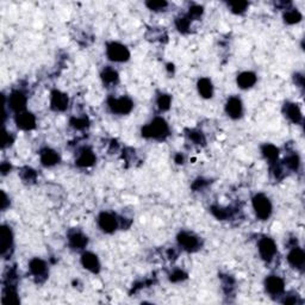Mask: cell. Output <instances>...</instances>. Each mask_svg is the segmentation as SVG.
<instances>
[{
	"instance_id": "cell-8",
	"label": "cell",
	"mask_w": 305,
	"mask_h": 305,
	"mask_svg": "<svg viewBox=\"0 0 305 305\" xmlns=\"http://www.w3.org/2000/svg\"><path fill=\"white\" fill-rule=\"evenodd\" d=\"M0 245H1V256L7 259L13 251V232L9 226L4 224L0 230Z\"/></svg>"
},
{
	"instance_id": "cell-11",
	"label": "cell",
	"mask_w": 305,
	"mask_h": 305,
	"mask_svg": "<svg viewBox=\"0 0 305 305\" xmlns=\"http://www.w3.org/2000/svg\"><path fill=\"white\" fill-rule=\"evenodd\" d=\"M69 106V98L65 92L54 90L50 93V108L56 112H65Z\"/></svg>"
},
{
	"instance_id": "cell-21",
	"label": "cell",
	"mask_w": 305,
	"mask_h": 305,
	"mask_svg": "<svg viewBox=\"0 0 305 305\" xmlns=\"http://www.w3.org/2000/svg\"><path fill=\"white\" fill-rule=\"evenodd\" d=\"M258 81V76L254 72L250 71H245L242 73H240L236 77V84L237 86L242 90H248V88H251Z\"/></svg>"
},
{
	"instance_id": "cell-25",
	"label": "cell",
	"mask_w": 305,
	"mask_h": 305,
	"mask_svg": "<svg viewBox=\"0 0 305 305\" xmlns=\"http://www.w3.org/2000/svg\"><path fill=\"white\" fill-rule=\"evenodd\" d=\"M283 19L284 22L288 24V25H294V24H298L299 22H302L303 15H302L297 9H287L284 11Z\"/></svg>"
},
{
	"instance_id": "cell-32",
	"label": "cell",
	"mask_w": 305,
	"mask_h": 305,
	"mask_svg": "<svg viewBox=\"0 0 305 305\" xmlns=\"http://www.w3.org/2000/svg\"><path fill=\"white\" fill-rule=\"evenodd\" d=\"M203 13H204V7L200 6V5H197V4H193L192 6H190L189 9V12H187V18H189L190 20H197L199 19L200 17L203 16Z\"/></svg>"
},
{
	"instance_id": "cell-36",
	"label": "cell",
	"mask_w": 305,
	"mask_h": 305,
	"mask_svg": "<svg viewBox=\"0 0 305 305\" xmlns=\"http://www.w3.org/2000/svg\"><path fill=\"white\" fill-rule=\"evenodd\" d=\"M170 280L172 283H180L187 279V273L184 272L183 269H174L170 273Z\"/></svg>"
},
{
	"instance_id": "cell-41",
	"label": "cell",
	"mask_w": 305,
	"mask_h": 305,
	"mask_svg": "<svg viewBox=\"0 0 305 305\" xmlns=\"http://www.w3.org/2000/svg\"><path fill=\"white\" fill-rule=\"evenodd\" d=\"M11 168H12V166L9 164V162H2L1 164V166H0V171H1V173L2 174H7V173L10 172V171H11Z\"/></svg>"
},
{
	"instance_id": "cell-1",
	"label": "cell",
	"mask_w": 305,
	"mask_h": 305,
	"mask_svg": "<svg viewBox=\"0 0 305 305\" xmlns=\"http://www.w3.org/2000/svg\"><path fill=\"white\" fill-rule=\"evenodd\" d=\"M170 125L162 117H155L151 123L144 125L141 130L142 137L156 141H165L170 136Z\"/></svg>"
},
{
	"instance_id": "cell-14",
	"label": "cell",
	"mask_w": 305,
	"mask_h": 305,
	"mask_svg": "<svg viewBox=\"0 0 305 305\" xmlns=\"http://www.w3.org/2000/svg\"><path fill=\"white\" fill-rule=\"evenodd\" d=\"M29 271L36 278L38 282H43L47 279L48 266L47 262L39 258H34L29 261Z\"/></svg>"
},
{
	"instance_id": "cell-42",
	"label": "cell",
	"mask_w": 305,
	"mask_h": 305,
	"mask_svg": "<svg viewBox=\"0 0 305 305\" xmlns=\"http://www.w3.org/2000/svg\"><path fill=\"white\" fill-rule=\"evenodd\" d=\"M12 142H13V136L12 135L9 136V133H5V135H4V144H2V147H4V148H5V147H6V146H11Z\"/></svg>"
},
{
	"instance_id": "cell-20",
	"label": "cell",
	"mask_w": 305,
	"mask_h": 305,
	"mask_svg": "<svg viewBox=\"0 0 305 305\" xmlns=\"http://www.w3.org/2000/svg\"><path fill=\"white\" fill-rule=\"evenodd\" d=\"M39 160H41V164L44 167H53V166L57 165L60 162L61 157L60 154L55 149L45 147V148L39 152Z\"/></svg>"
},
{
	"instance_id": "cell-43",
	"label": "cell",
	"mask_w": 305,
	"mask_h": 305,
	"mask_svg": "<svg viewBox=\"0 0 305 305\" xmlns=\"http://www.w3.org/2000/svg\"><path fill=\"white\" fill-rule=\"evenodd\" d=\"M174 161L178 165H183L184 161H185V157H184V155H181V154H176L174 157Z\"/></svg>"
},
{
	"instance_id": "cell-16",
	"label": "cell",
	"mask_w": 305,
	"mask_h": 305,
	"mask_svg": "<svg viewBox=\"0 0 305 305\" xmlns=\"http://www.w3.org/2000/svg\"><path fill=\"white\" fill-rule=\"evenodd\" d=\"M15 122L19 129L25 131L34 130L36 128V117H35L34 114L26 111V110L23 112H19V114H16Z\"/></svg>"
},
{
	"instance_id": "cell-5",
	"label": "cell",
	"mask_w": 305,
	"mask_h": 305,
	"mask_svg": "<svg viewBox=\"0 0 305 305\" xmlns=\"http://www.w3.org/2000/svg\"><path fill=\"white\" fill-rule=\"evenodd\" d=\"M97 222L99 228L105 234H112L120 226V219L114 213L109 212V211H103L99 213Z\"/></svg>"
},
{
	"instance_id": "cell-24",
	"label": "cell",
	"mask_w": 305,
	"mask_h": 305,
	"mask_svg": "<svg viewBox=\"0 0 305 305\" xmlns=\"http://www.w3.org/2000/svg\"><path fill=\"white\" fill-rule=\"evenodd\" d=\"M261 152L264 155V157L266 160H268L269 164L278 161V157H279V149L271 143H265L261 147Z\"/></svg>"
},
{
	"instance_id": "cell-33",
	"label": "cell",
	"mask_w": 305,
	"mask_h": 305,
	"mask_svg": "<svg viewBox=\"0 0 305 305\" xmlns=\"http://www.w3.org/2000/svg\"><path fill=\"white\" fill-rule=\"evenodd\" d=\"M187 136H189L190 140L193 142L194 144H198V146H204V144L207 143L204 133L199 130H190Z\"/></svg>"
},
{
	"instance_id": "cell-27",
	"label": "cell",
	"mask_w": 305,
	"mask_h": 305,
	"mask_svg": "<svg viewBox=\"0 0 305 305\" xmlns=\"http://www.w3.org/2000/svg\"><path fill=\"white\" fill-rule=\"evenodd\" d=\"M283 165L285 166L287 170L292 171V172H298L299 168H301V157L297 152H292V154H288L287 156L284 159Z\"/></svg>"
},
{
	"instance_id": "cell-2",
	"label": "cell",
	"mask_w": 305,
	"mask_h": 305,
	"mask_svg": "<svg viewBox=\"0 0 305 305\" xmlns=\"http://www.w3.org/2000/svg\"><path fill=\"white\" fill-rule=\"evenodd\" d=\"M251 205L255 216L260 221H267L272 216L273 205L269 198L264 193H256L251 198Z\"/></svg>"
},
{
	"instance_id": "cell-37",
	"label": "cell",
	"mask_w": 305,
	"mask_h": 305,
	"mask_svg": "<svg viewBox=\"0 0 305 305\" xmlns=\"http://www.w3.org/2000/svg\"><path fill=\"white\" fill-rule=\"evenodd\" d=\"M282 303L283 304H298V303H302V301L296 294V296H285L282 301Z\"/></svg>"
},
{
	"instance_id": "cell-9",
	"label": "cell",
	"mask_w": 305,
	"mask_h": 305,
	"mask_svg": "<svg viewBox=\"0 0 305 305\" xmlns=\"http://www.w3.org/2000/svg\"><path fill=\"white\" fill-rule=\"evenodd\" d=\"M265 290L272 297L282 296L285 292V282L279 275H268L265 279Z\"/></svg>"
},
{
	"instance_id": "cell-31",
	"label": "cell",
	"mask_w": 305,
	"mask_h": 305,
	"mask_svg": "<svg viewBox=\"0 0 305 305\" xmlns=\"http://www.w3.org/2000/svg\"><path fill=\"white\" fill-rule=\"evenodd\" d=\"M146 6L154 12H161L167 9L168 2L165 0H149L146 2Z\"/></svg>"
},
{
	"instance_id": "cell-38",
	"label": "cell",
	"mask_w": 305,
	"mask_h": 305,
	"mask_svg": "<svg viewBox=\"0 0 305 305\" xmlns=\"http://www.w3.org/2000/svg\"><path fill=\"white\" fill-rule=\"evenodd\" d=\"M294 82H296V85L298 87H303L304 86V76L303 74L301 73H296L294 74Z\"/></svg>"
},
{
	"instance_id": "cell-10",
	"label": "cell",
	"mask_w": 305,
	"mask_h": 305,
	"mask_svg": "<svg viewBox=\"0 0 305 305\" xmlns=\"http://www.w3.org/2000/svg\"><path fill=\"white\" fill-rule=\"evenodd\" d=\"M26 103H28V97H26L25 93L20 90H15L9 95L7 105L15 114H19V112L25 111Z\"/></svg>"
},
{
	"instance_id": "cell-26",
	"label": "cell",
	"mask_w": 305,
	"mask_h": 305,
	"mask_svg": "<svg viewBox=\"0 0 305 305\" xmlns=\"http://www.w3.org/2000/svg\"><path fill=\"white\" fill-rule=\"evenodd\" d=\"M210 211L216 218L219 219V221H226V219H229L230 217H232V215H234V210H232L231 208L217 207V205L211 207Z\"/></svg>"
},
{
	"instance_id": "cell-3",
	"label": "cell",
	"mask_w": 305,
	"mask_h": 305,
	"mask_svg": "<svg viewBox=\"0 0 305 305\" xmlns=\"http://www.w3.org/2000/svg\"><path fill=\"white\" fill-rule=\"evenodd\" d=\"M108 106L110 111L114 114H119V116H125V114H129L133 109V99L127 97H119L116 98L114 95L108 98Z\"/></svg>"
},
{
	"instance_id": "cell-23",
	"label": "cell",
	"mask_w": 305,
	"mask_h": 305,
	"mask_svg": "<svg viewBox=\"0 0 305 305\" xmlns=\"http://www.w3.org/2000/svg\"><path fill=\"white\" fill-rule=\"evenodd\" d=\"M100 77L103 84L106 85V86H114V85L118 84L119 81L118 72L114 68H112V67H105V68L101 71Z\"/></svg>"
},
{
	"instance_id": "cell-40",
	"label": "cell",
	"mask_w": 305,
	"mask_h": 305,
	"mask_svg": "<svg viewBox=\"0 0 305 305\" xmlns=\"http://www.w3.org/2000/svg\"><path fill=\"white\" fill-rule=\"evenodd\" d=\"M207 184H208L207 181L203 180V179H198V180H196V181H194V183H193V185H192V189L196 190V191H198V190L203 189V187L207 185Z\"/></svg>"
},
{
	"instance_id": "cell-18",
	"label": "cell",
	"mask_w": 305,
	"mask_h": 305,
	"mask_svg": "<svg viewBox=\"0 0 305 305\" xmlns=\"http://www.w3.org/2000/svg\"><path fill=\"white\" fill-rule=\"evenodd\" d=\"M80 261H81L82 267L88 272L97 274L100 271V261H99L98 256L92 251H84Z\"/></svg>"
},
{
	"instance_id": "cell-22",
	"label": "cell",
	"mask_w": 305,
	"mask_h": 305,
	"mask_svg": "<svg viewBox=\"0 0 305 305\" xmlns=\"http://www.w3.org/2000/svg\"><path fill=\"white\" fill-rule=\"evenodd\" d=\"M198 93L202 98L211 99L213 97V85L209 77H200L197 82Z\"/></svg>"
},
{
	"instance_id": "cell-35",
	"label": "cell",
	"mask_w": 305,
	"mask_h": 305,
	"mask_svg": "<svg viewBox=\"0 0 305 305\" xmlns=\"http://www.w3.org/2000/svg\"><path fill=\"white\" fill-rule=\"evenodd\" d=\"M20 176L24 181H28V183H33V181L36 180L37 178V173L35 172L33 168L30 167H24L20 172Z\"/></svg>"
},
{
	"instance_id": "cell-4",
	"label": "cell",
	"mask_w": 305,
	"mask_h": 305,
	"mask_svg": "<svg viewBox=\"0 0 305 305\" xmlns=\"http://www.w3.org/2000/svg\"><path fill=\"white\" fill-rule=\"evenodd\" d=\"M106 56L114 62H127L130 58V50L127 45L112 41L106 44Z\"/></svg>"
},
{
	"instance_id": "cell-19",
	"label": "cell",
	"mask_w": 305,
	"mask_h": 305,
	"mask_svg": "<svg viewBox=\"0 0 305 305\" xmlns=\"http://www.w3.org/2000/svg\"><path fill=\"white\" fill-rule=\"evenodd\" d=\"M283 112L286 118L292 122L293 124H301L303 122V114H302L301 108L297 104L287 101V103L284 104Z\"/></svg>"
},
{
	"instance_id": "cell-15",
	"label": "cell",
	"mask_w": 305,
	"mask_h": 305,
	"mask_svg": "<svg viewBox=\"0 0 305 305\" xmlns=\"http://www.w3.org/2000/svg\"><path fill=\"white\" fill-rule=\"evenodd\" d=\"M226 114L231 119H240L243 116V103L241 98L232 95L226 103Z\"/></svg>"
},
{
	"instance_id": "cell-28",
	"label": "cell",
	"mask_w": 305,
	"mask_h": 305,
	"mask_svg": "<svg viewBox=\"0 0 305 305\" xmlns=\"http://www.w3.org/2000/svg\"><path fill=\"white\" fill-rule=\"evenodd\" d=\"M156 105L160 111H168L172 105V97L168 93H161L156 98Z\"/></svg>"
},
{
	"instance_id": "cell-13",
	"label": "cell",
	"mask_w": 305,
	"mask_h": 305,
	"mask_svg": "<svg viewBox=\"0 0 305 305\" xmlns=\"http://www.w3.org/2000/svg\"><path fill=\"white\" fill-rule=\"evenodd\" d=\"M287 262L290 264L291 267L298 271H303L305 266V253L298 246H293L291 247L290 251L287 254Z\"/></svg>"
},
{
	"instance_id": "cell-39",
	"label": "cell",
	"mask_w": 305,
	"mask_h": 305,
	"mask_svg": "<svg viewBox=\"0 0 305 305\" xmlns=\"http://www.w3.org/2000/svg\"><path fill=\"white\" fill-rule=\"evenodd\" d=\"M9 205H10L9 198H7L6 193H5V192L2 191L1 192V210L5 211L7 209V207H9Z\"/></svg>"
},
{
	"instance_id": "cell-6",
	"label": "cell",
	"mask_w": 305,
	"mask_h": 305,
	"mask_svg": "<svg viewBox=\"0 0 305 305\" xmlns=\"http://www.w3.org/2000/svg\"><path fill=\"white\" fill-rule=\"evenodd\" d=\"M176 242H178V246L181 249L189 251V253L197 251L200 248V246H202L199 237L194 235L193 232L190 231L179 232L178 236H176Z\"/></svg>"
},
{
	"instance_id": "cell-17",
	"label": "cell",
	"mask_w": 305,
	"mask_h": 305,
	"mask_svg": "<svg viewBox=\"0 0 305 305\" xmlns=\"http://www.w3.org/2000/svg\"><path fill=\"white\" fill-rule=\"evenodd\" d=\"M95 161H97V156H95V152L88 147H84L82 149H80L79 154H77L76 165L80 168H87L92 167Z\"/></svg>"
},
{
	"instance_id": "cell-30",
	"label": "cell",
	"mask_w": 305,
	"mask_h": 305,
	"mask_svg": "<svg viewBox=\"0 0 305 305\" xmlns=\"http://www.w3.org/2000/svg\"><path fill=\"white\" fill-rule=\"evenodd\" d=\"M228 7L230 11L235 15H242L247 11V9L249 7V2L248 1H230L228 2Z\"/></svg>"
},
{
	"instance_id": "cell-29",
	"label": "cell",
	"mask_w": 305,
	"mask_h": 305,
	"mask_svg": "<svg viewBox=\"0 0 305 305\" xmlns=\"http://www.w3.org/2000/svg\"><path fill=\"white\" fill-rule=\"evenodd\" d=\"M69 125L76 130H85L90 125V120L86 116L82 117H72L69 119Z\"/></svg>"
},
{
	"instance_id": "cell-34",
	"label": "cell",
	"mask_w": 305,
	"mask_h": 305,
	"mask_svg": "<svg viewBox=\"0 0 305 305\" xmlns=\"http://www.w3.org/2000/svg\"><path fill=\"white\" fill-rule=\"evenodd\" d=\"M190 25H191V20L187 18V16H181L175 19V26L181 34L189 33Z\"/></svg>"
},
{
	"instance_id": "cell-12",
	"label": "cell",
	"mask_w": 305,
	"mask_h": 305,
	"mask_svg": "<svg viewBox=\"0 0 305 305\" xmlns=\"http://www.w3.org/2000/svg\"><path fill=\"white\" fill-rule=\"evenodd\" d=\"M67 239H68L69 247L76 250L85 249L88 245V237L84 232L76 229L69 230L68 235H67Z\"/></svg>"
},
{
	"instance_id": "cell-7",
	"label": "cell",
	"mask_w": 305,
	"mask_h": 305,
	"mask_svg": "<svg viewBox=\"0 0 305 305\" xmlns=\"http://www.w3.org/2000/svg\"><path fill=\"white\" fill-rule=\"evenodd\" d=\"M258 250L262 260L271 262L277 254V245L271 237L265 236L258 242Z\"/></svg>"
}]
</instances>
